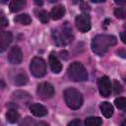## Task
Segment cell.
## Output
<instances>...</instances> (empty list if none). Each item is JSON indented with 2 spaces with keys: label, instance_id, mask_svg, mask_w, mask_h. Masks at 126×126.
Instances as JSON below:
<instances>
[{
  "label": "cell",
  "instance_id": "obj_10",
  "mask_svg": "<svg viewBox=\"0 0 126 126\" xmlns=\"http://www.w3.org/2000/svg\"><path fill=\"white\" fill-rule=\"evenodd\" d=\"M13 40V35L10 32H7V31H3L1 32V36H0V50L1 51H4L8 45L12 42Z\"/></svg>",
  "mask_w": 126,
  "mask_h": 126
},
{
  "label": "cell",
  "instance_id": "obj_24",
  "mask_svg": "<svg viewBox=\"0 0 126 126\" xmlns=\"http://www.w3.org/2000/svg\"><path fill=\"white\" fill-rule=\"evenodd\" d=\"M67 126H82V122L79 119H74V120L70 121L67 124Z\"/></svg>",
  "mask_w": 126,
  "mask_h": 126
},
{
  "label": "cell",
  "instance_id": "obj_16",
  "mask_svg": "<svg viewBox=\"0 0 126 126\" xmlns=\"http://www.w3.org/2000/svg\"><path fill=\"white\" fill-rule=\"evenodd\" d=\"M6 118L10 123H16L20 118V114L15 109H9L6 113Z\"/></svg>",
  "mask_w": 126,
  "mask_h": 126
},
{
  "label": "cell",
  "instance_id": "obj_27",
  "mask_svg": "<svg viewBox=\"0 0 126 126\" xmlns=\"http://www.w3.org/2000/svg\"><path fill=\"white\" fill-rule=\"evenodd\" d=\"M7 25H8V21L5 19L4 16H2V17H1V26H2V27H5V26H7Z\"/></svg>",
  "mask_w": 126,
  "mask_h": 126
},
{
  "label": "cell",
  "instance_id": "obj_29",
  "mask_svg": "<svg viewBox=\"0 0 126 126\" xmlns=\"http://www.w3.org/2000/svg\"><path fill=\"white\" fill-rule=\"evenodd\" d=\"M122 126H126V119H125V120L122 122Z\"/></svg>",
  "mask_w": 126,
  "mask_h": 126
},
{
  "label": "cell",
  "instance_id": "obj_11",
  "mask_svg": "<svg viewBox=\"0 0 126 126\" xmlns=\"http://www.w3.org/2000/svg\"><path fill=\"white\" fill-rule=\"evenodd\" d=\"M30 111L32 112V114H33L34 116L37 117H42L45 116L47 114V108L39 103H33L30 106Z\"/></svg>",
  "mask_w": 126,
  "mask_h": 126
},
{
  "label": "cell",
  "instance_id": "obj_5",
  "mask_svg": "<svg viewBox=\"0 0 126 126\" xmlns=\"http://www.w3.org/2000/svg\"><path fill=\"white\" fill-rule=\"evenodd\" d=\"M30 70H31V73L34 77H36V78L43 77L46 73V63L42 58L34 57L31 61Z\"/></svg>",
  "mask_w": 126,
  "mask_h": 126
},
{
  "label": "cell",
  "instance_id": "obj_22",
  "mask_svg": "<svg viewBox=\"0 0 126 126\" xmlns=\"http://www.w3.org/2000/svg\"><path fill=\"white\" fill-rule=\"evenodd\" d=\"M27 82H28L27 76H26L25 74H22V73L19 74V75L16 77V79H15V84H16V85H19V86L25 85Z\"/></svg>",
  "mask_w": 126,
  "mask_h": 126
},
{
  "label": "cell",
  "instance_id": "obj_18",
  "mask_svg": "<svg viewBox=\"0 0 126 126\" xmlns=\"http://www.w3.org/2000/svg\"><path fill=\"white\" fill-rule=\"evenodd\" d=\"M14 21L16 23H19V24H22V25H30L32 23V19L28 14H21V15L17 16L14 19Z\"/></svg>",
  "mask_w": 126,
  "mask_h": 126
},
{
  "label": "cell",
  "instance_id": "obj_8",
  "mask_svg": "<svg viewBox=\"0 0 126 126\" xmlns=\"http://www.w3.org/2000/svg\"><path fill=\"white\" fill-rule=\"evenodd\" d=\"M97 87H98V91L101 96H108L111 93V82L110 79L107 76H103L101 77L98 82H97Z\"/></svg>",
  "mask_w": 126,
  "mask_h": 126
},
{
  "label": "cell",
  "instance_id": "obj_2",
  "mask_svg": "<svg viewBox=\"0 0 126 126\" xmlns=\"http://www.w3.org/2000/svg\"><path fill=\"white\" fill-rule=\"evenodd\" d=\"M64 99L67 106L71 109H79L83 104L82 94L73 88H69L64 91Z\"/></svg>",
  "mask_w": 126,
  "mask_h": 126
},
{
  "label": "cell",
  "instance_id": "obj_14",
  "mask_svg": "<svg viewBox=\"0 0 126 126\" xmlns=\"http://www.w3.org/2000/svg\"><path fill=\"white\" fill-rule=\"evenodd\" d=\"M100 107V111L102 113V115L105 117V118H110L113 114V106L107 102V101H103L100 103L99 105Z\"/></svg>",
  "mask_w": 126,
  "mask_h": 126
},
{
  "label": "cell",
  "instance_id": "obj_30",
  "mask_svg": "<svg viewBox=\"0 0 126 126\" xmlns=\"http://www.w3.org/2000/svg\"><path fill=\"white\" fill-rule=\"evenodd\" d=\"M125 81H126V78H125Z\"/></svg>",
  "mask_w": 126,
  "mask_h": 126
},
{
  "label": "cell",
  "instance_id": "obj_9",
  "mask_svg": "<svg viewBox=\"0 0 126 126\" xmlns=\"http://www.w3.org/2000/svg\"><path fill=\"white\" fill-rule=\"evenodd\" d=\"M8 60L11 64H20L23 60V53L20 47L13 46L8 53Z\"/></svg>",
  "mask_w": 126,
  "mask_h": 126
},
{
  "label": "cell",
  "instance_id": "obj_28",
  "mask_svg": "<svg viewBox=\"0 0 126 126\" xmlns=\"http://www.w3.org/2000/svg\"><path fill=\"white\" fill-rule=\"evenodd\" d=\"M115 3H117V4H126V1H115Z\"/></svg>",
  "mask_w": 126,
  "mask_h": 126
},
{
  "label": "cell",
  "instance_id": "obj_21",
  "mask_svg": "<svg viewBox=\"0 0 126 126\" xmlns=\"http://www.w3.org/2000/svg\"><path fill=\"white\" fill-rule=\"evenodd\" d=\"M36 16H37V18L41 21V23H43V24L47 23L48 20H49V15H48V13H47L46 11H44V10H39V11H37V12H36Z\"/></svg>",
  "mask_w": 126,
  "mask_h": 126
},
{
  "label": "cell",
  "instance_id": "obj_19",
  "mask_svg": "<svg viewBox=\"0 0 126 126\" xmlns=\"http://www.w3.org/2000/svg\"><path fill=\"white\" fill-rule=\"evenodd\" d=\"M114 104H115V106H116L118 109H120V110L126 112V97L120 96V97L115 98Z\"/></svg>",
  "mask_w": 126,
  "mask_h": 126
},
{
  "label": "cell",
  "instance_id": "obj_4",
  "mask_svg": "<svg viewBox=\"0 0 126 126\" xmlns=\"http://www.w3.org/2000/svg\"><path fill=\"white\" fill-rule=\"evenodd\" d=\"M68 75L75 82H84L88 79V73L80 62H73L68 67Z\"/></svg>",
  "mask_w": 126,
  "mask_h": 126
},
{
  "label": "cell",
  "instance_id": "obj_12",
  "mask_svg": "<svg viewBox=\"0 0 126 126\" xmlns=\"http://www.w3.org/2000/svg\"><path fill=\"white\" fill-rule=\"evenodd\" d=\"M49 66H50L51 71L55 74L60 73V71L62 70V64L60 63L59 59L53 53L49 55Z\"/></svg>",
  "mask_w": 126,
  "mask_h": 126
},
{
  "label": "cell",
  "instance_id": "obj_7",
  "mask_svg": "<svg viewBox=\"0 0 126 126\" xmlns=\"http://www.w3.org/2000/svg\"><path fill=\"white\" fill-rule=\"evenodd\" d=\"M75 24L77 29L81 32H87L91 30V19L87 14H81L77 16L75 20Z\"/></svg>",
  "mask_w": 126,
  "mask_h": 126
},
{
  "label": "cell",
  "instance_id": "obj_20",
  "mask_svg": "<svg viewBox=\"0 0 126 126\" xmlns=\"http://www.w3.org/2000/svg\"><path fill=\"white\" fill-rule=\"evenodd\" d=\"M20 126H47V125L42 122H36V121L32 120L31 118L27 117V119L25 121H23V123Z\"/></svg>",
  "mask_w": 126,
  "mask_h": 126
},
{
  "label": "cell",
  "instance_id": "obj_15",
  "mask_svg": "<svg viewBox=\"0 0 126 126\" xmlns=\"http://www.w3.org/2000/svg\"><path fill=\"white\" fill-rule=\"evenodd\" d=\"M25 5H26V1L25 0H13V1L10 2L9 8H10L11 12L15 13V12L20 11L22 8H24Z\"/></svg>",
  "mask_w": 126,
  "mask_h": 126
},
{
  "label": "cell",
  "instance_id": "obj_3",
  "mask_svg": "<svg viewBox=\"0 0 126 126\" xmlns=\"http://www.w3.org/2000/svg\"><path fill=\"white\" fill-rule=\"evenodd\" d=\"M54 41L57 45H65L72 41L73 39V34H72V30L68 28L67 26L58 28L53 31L52 32Z\"/></svg>",
  "mask_w": 126,
  "mask_h": 126
},
{
  "label": "cell",
  "instance_id": "obj_17",
  "mask_svg": "<svg viewBox=\"0 0 126 126\" xmlns=\"http://www.w3.org/2000/svg\"><path fill=\"white\" fill-rule=\"evenodd\" d=\"M102 123V120L101 118L99 117H94V116H92V117H88L86 118L85 120V125L86 126H100Z\"/></svg>",
  "mask_w": 126,
  "mask_h": 126
},
{
  "label": "cell",
  "instance_id": "obj_6",
  "mask_svg": "<svg viewBox=\"0 0 126 126\" xmlns=\"http://www.w3.org/2000/svg\"><path fill=\"white\" fill-rule=\"evenodd\" d=\"M36 93L38 94V96L42 99H47L53 96L54 94V88L52 87L51 84L47 83V82H43L40 83L37 86L36 89Z\"/></svg>",
  "mask_w": 126,
  "mask_h": 126
},
{
  "label": "cell",
  "instance_id": "obj_26",
  "mask_svg": "<svg viewBox=\"0 0 126 126\" xmlns=\"http://www.w3.org/2000/svg\"><path fill=\"white\" fill-rule=\"evenodd\" d=\"M120 38H121L122 42L126 43V31H125V32H122L120 33Z\"/></svg>",
  "mask_w": 126,
  "mask_h": 126
},
{
  "label": "cell",
  "instance_id": "obj_1",
  "mask_svg": "<svg viewBox=\"0 0 126 126\" xmlns=\"http://www.w3.org/2000/svg\"><path fill=\"white\" fill-rule=\"evenodd\" d=\"M116 43V37L113 35L99 34L94 37L92 41V49L97 55H103L109 47Z\"/></svg>",
  "mask_w": 126,
  "mask_h": 126
},
{
  "label": "cell",
  "instance_id": "obj_25",
  "mask_svg": "<svg viewBox=\"0 0 126 126\" xmlns=\"http://www.w3.org/2000/svg\"><path fill=\"white\" fill-rule=\"evenodd\" d=\"M114 85H115V94H119L121 92V86H120V84L117 81H115L114 82Z\"/></svg>",
  "mask_w": 126,
  "mask_h": 126
},
{
  "label": "cell",
  "instance_id": "obj_23",
  "mask_svg": "<svg viewBox=\"0 0 126 126\" xmlns=\"http://www.w3.org/2000/svg\"><path fill=\"white\" fill-rule=\"evenodd\" d=\"M114 15L116 16V18L122 19V18H124V17L126 16V12H125L122 8H117V9H115V11H114Z\"/></svg>",
  "mask_w": 126,
  "mask_h": 126
},
{
  "label": "cell",
  "instance_id": "obj_13",
  "mask_svg": "<svg viewBox=\"0 0 126 126\" xmlns=\"http://www.w3.org/2000/svg\"><path fill=\"white\" fill-rule=\"evenodd\" d=\"M65 14V7L63 5H56L52 8L50 12V17L52 20H59Z\"/></svg>",
  "mask_w": 126,
  "mask_h": 126
}]
</instances>
